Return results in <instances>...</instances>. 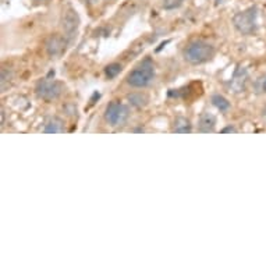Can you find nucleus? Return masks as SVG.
<instances>
[{
	"label": "nucleus",
	"mask_w": 266,
	"mask_h": 266,
	"mask_svg": "<svg viewBox=\"0 0 266 266\" xmlns=\"http://www.w3.org/2000/svg\"><path fill=\"white\" fill-rule=\"evenodd\" d=\"M216 55V49L213 45L205 41H194L187 45V48L182 52V56L185 62H188L192 66H199L210 62Z\"/></svg>",
	"instance_id": "obj_1"
},
{
	"label": "nucleus",
	"mask_w": 266,
	"mask_h": 266,
	"mask_svg": "<svg viewBox=\"0 0 266 266\" xmlns=\"http://www.w3.org/2000/svg\"><path fill=\"white\" fill-rule=\"evenodd\" d=\"M155 66L151 59H145L127 76V84L133 88H147L154 81Z\"/></svg>",
	"instance_id": "obj_2"
},
{
	"label": "nucleus",
	"mask_w": 266,
	"mask_h": 266,
	"mask_svg": "<svg viewBox=\"0 0 266 266\" xmlns=\"http://www.w3.org/2000/svg\"><path fill=\"white\" fill-rule=\"evenodd\" d=\"M233 25L243 35H252L258 28V8L255 6L240 11L233 17Z\"/></svg>",
	"instance_id": "obj_3"
},
{
	"label": "nucleus",
	"mask_w": 266,
	"mask_h": 266,
	"mask_svg": "<svg viewBox=\"0 0 266 266\" xmlns=\"http://www.w3.org/2000/svg\"><path fill=\"white\" fill-rule=\"evenodd\" d=\"M130 117V109L124 103H120L119 100H112L106 106L105 120L109 123V126L120 127L124 126Z\"/></svg>",
	"instance_id": "obj_4"
},
{
	"label": "nucleus",
	"mask_w": 266,
	"mask_h": 266,
	"mask_svg": "<svg viewBox=\"0 0 266 266\" xmlns=\"http://www.w3.org/2000/svg\"><path fill=\"white\" fill-rule=\"evenodd\" d=\"M36 95L39 96L43 100H55L57 99L62 92H63V84L59 83V81H53V80H49V78H43L41 80L35 88Z\"/></svg>",
	"instance_id": "obj_5"
},
{
	"label": "nucleus",
	"mask_w": 266,
	"mask_h": 266,
	"mask_svg": "<svg viewBox=\"0 0 266 266\" xmlns=\"http://www.w3.org/2000/svg\"><path fill=\"white\" fill-rule=\"evenodd\" d=\"M66 48H67V39H66V36L59 35V34L50 35L45 42V49L50 57H57L63 55L66 52Z\"/></svg>",
	"instance_id": "obj_6"
},
{
	"label": "nucleus",
	"mask_w": 266,
	"mask_h": 266,
	"mask_svg": "<svg viewBox=\"0 0 266 266\" xmlns=\"http://www.w3.org/2000/svg\"><path fill=\"white\" fill-rule=\"evenodd\" d=\"M80 27V17L74 8H67L62 17V28H63L66 36H74Z\"/></svg>",
	"instance_id": "obj_7"
},
{
	"label": "nucleus",
	"mask_w": 266,
	"mask_h": 266,
	"mask_svg": "<svg viewBox=\"0 0 266 266\" xmlns=\"http://www.w3.org/2000/svg\"><path fill=\"white\" fill-rule=\"evenodd\" d=\"M216 127V117L212 113H203L198 121V131L203 134H209L215 131Z\"/></svg>",
	"instance_id": "obj_8"
},
{
	"label": "nucleus",
	"mask_w": 266,
	"mask_h": 266,
	"mask_svg": "<svg viewBox=\"0 0 266 266\" xmlns=\"http://www.w3.org/2000/svg\"><path fill=\"white\" fill-rule=\"evenodd\" d=\"M247 71L244 69H238L234 73V76H233V80H231L230 83V88L233 89V92H243L245 89V83H247Z\"/></svg>",
	"instance_id": "obj_9"
},
{
	"label": "nucleus",
	"mask_w": 266,
	"mask_h": 266,
	"mask_svg": "<svg viewBox=\"0 0 266 266\" xmlns=\"http://www.w3.org/2000/svg\"><path fill=\"white\" fill-rule=\"evenodd\" d=\"M43 133L46 134H62L64 133V121L59 117H50L43 127Z\"/></svg>",
	"instance_id": "obj_10"
},
{
	"label": "nucleus",
	"mask_w": 266,
	"mask_h": 266,
	"mask_svg": "<svg viewBox=\"0 0 266 266\" xmlns=\"http://www.w3.org/2000/svg\"><path fill=\"white\" fill-rule=\"evenodd\" d=\"M192 131V124L187 117H177L173 124V133L176 134H189Z\"/></svg>",
	"instance_id": "obj_11"
},
{
	"label": "nucleus",
	"mask_w": 266,
	"mask_h": 266,
	"mask_svg": "<svg viewBox=\"0 0 266 266\" xmlns=\"http://www.w3.org/2000/svg\"><path fill=\"white\" fill-rule=\"evenodd\" d=\"M127 100L130 102V105L135 106V107H144V106L148 105L149 98L142 92H134V93L127 95Z\"/></svg>",
	"instance_id": "obj_12"
},
{
	"label": "nucleus",
	"mask_w": 266,
	"mask_h": 266,
	"mask_svg": "<svg viewBox=\"0 0 266 266\" xmlns=\"http://www.w3.org/2000/svg\"><path fill=\"white\" fill-rule=\"evenodd\" d=\"M210 102H212V105L215 106L217 110H220V112H227V110L231 107L229 99H226L223 95H220V93H215V95H212Z\"/></svg>",
	"instance_id": "obj_13"
},
{
	"label": "nucleus",
	"mask_w": 266,
	"mask_h": 266,
	"mask_svg": "<svg viewBox=\"0 0 266 266\" xmlns=\"http://www.w3.org/2000/svg\"><path fill=\"white\" fill-rule=\"evenodd\" d=\"M120 73H121V64L120 63H110L105 67V74L109 80L116 78Z\"/></svg>",
	"instance_id": "obj_14"
},
{
	"label": "nucleus",
	"mask_w": 266,
	"mask_h": 266,
	"mask_svg": "<svg viewBox=\"0 0 266 266\" xmlns=\"http://www.w3.org/2000/svg\"><path fill=\"white\" fill-rule=\"evenodd\" d=\"M182 1L184 0H163L162 6H163V8H166V10H173V8L180 7L182 4Z\"/></svg>",
	"instance_id": "obj_15"
},
{
	"label": "nucleus",
	"mask_w": 266,
	"mask_h": 266,
	"mask_svg": "<svg viewBox=\"0 0 266 266\" xmlns=\"http://www.w3.org/2000/svg\"><path fill=\"white\" fill-rule=\"evenodd\" d=\"M257 88L259 89V92H265L266 93V77L259 78L258 83H257Z\"/></svg>",
	"instance_id": "obj_16"
},
{
	"label": "nucleus",
	"mask_w": 266,
	"mask_h": 266,
	"mask_svg": "<svg viewBox=\"0 0 266 266\" xmlns=\"http://www.w3.org/2000/svg\"><path fill=\"white\" fill-rule=\"evenodd\" d=\"M222 133L223 134H226V133H237V130H236V128H234V127L231 126H227V127H224L223 130H222Z\"/></svg>",
	"instance_id": "obj_17"
},
{
	"label": "nucleus",
	"mask_w": 266,
	"mask_h": 266,
	"mask_svg": "<svg viewBox=\"0 0 266 266\" xmlns=\"http://www.w3.org/2000/svg\"><path fill=\"white\" fill-rule=\"evenodd\" d=\"M262 117H264V120L266 121V106L264 107V110H262Z\"/></svg>",
	"instance_id": "obj_18"
},
{
	"label": "nucleus",
	"mask_w": 266,
	"mask_h": 266,
	"mask_svg": "<svg viewBox=\"0 0 266 266\" xmlns=\"http://www.w3.org/2000/svg\"><path fill=\"white\" fill-rule=\"evenodd\" d=\"M36 1H46V0H36Z\"/></svg>",
	"instance_id": "obj_19"
}]
</instances>
